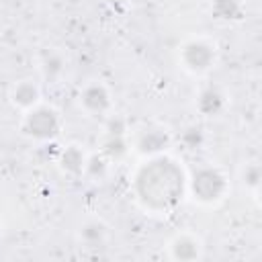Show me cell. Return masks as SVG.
<instances>
[{"mask_svg": "<svg viewBox=\"0 0 262 262\" xmlns=\"http://www.w3.org/2000/svg\"><path fill=\"white\" fill-rule=\"evenodd\" d=\"M59 164L66 172L70 174H80L84 168H86V158H84V151L78 147V145H68L61 156H59Z\"/></svg>", "mask_w": 262, "mask_h": 262, "instance_id": "cell-10", "label": "cell"}, {"mask_svg": "<svg viewBox=\"0 0 262 262\" xmlns=\"http://www.w3.org/2000/svg\"><path fill=\"white\" fill-rule=\"evenodd\" d=\"M211 8L217 14V18L229 20V18H235L239 14L242 4H239V0H213V6Z\"/></svg>", "mask_w": 262, "mask_h": 262, "instance_id": "cell-13", "label": "cell"}, {"mask_svg": "<svg viewBox=\"0 0 262 262\" xmlns=\"http://www.w3.org/2000/svg\"><path fill=\"white\" fill-rule=\"evenodd\" d=\"M170 252L176 260H194L201 254V242L190 233H180L170 242Z\"/></svg>", "mask_w": 262, "mask_h": 262, "instance_id": "cell-6", "label": "cell"}, {"mask_svg": "<svg viewBox=\"0 0 262 262\" xmlns=\"http://www.w3.org/2000/svg\"><path fill=\"white\" fill-rule=\"evenodd\" d=\"M80 239L90 248L102 246L106 242V225L102 221H98V219H88L80 227Z\"/></svg>", "mask_w": 262, "mask_h": 262, "instance_id": "cell-9", "label": "cell"}, {"mask_svg": "<svg viewBox=\"0 0 262 262\" xmlns=\"http://www.w3.org/2000/svg\"><path fill=\"white\" fill-rule=\"evenodd\" d=\"M41 70H43V76L53 80L57 78L61 72H63V59L57 51H47L43 55V61H41Z\"/></svg>", "mask_w": 262, "mask_h": 262, "instance_id": "cell-12", "label": "cell"}, {"mask_svg": "<svg viewBox=\"0 0 262 262\" xmlns=\"http://www.w3.org/2000/svg\"><path fill=\"white\" fill-rule=\"evenodd\" d=\"M0 227H2V223H0Z\"/></svg>", "mask_w": 262, "mask_h": 262, "instance_id": "cell-17", "label": "cell"}, {"mask_svg": "<svg viewBox=\"0 0 262 262\" xmlns=\"http://www.w3.org/2000/svg\"><path fill=\"white\" fill-rule=\"evenodd\" d=\"M102 149H104V154H106V156H111V158H115V160H117L119 156H123V154L127 151V145H125V141H123V137H121V135L108 133V139L104 141Z\"/></svg>", "mask_w": 262, "mask_h": 262, "instance_id": "cell-14", "label": "cell"}, {"mask_svg": "<svg viewBox=\"0 0 262 262\" xmlns=\"http://www.w3.org/2000/svg\"><path fill=\"white\" fill-rule=\"evenodd\" d=\"M39 96H41V94H39V88H37L33 82H29V80L18 82V84L12 88V94H10L12 102H14L18 108H25V111L37 106V104H39Z\"/></svg>", "mask_w": 262, "mask_h": 262, "instance_id": "cell-7", "label": "cell"}, {"mask_svg": "<svg viewBox=\"0 0 262 262\" xmlns=\"http://www.w3.org/2000/svg\"><path fill=\"white\" fill-rule=\"evenodd\" d=\"M108 2H113V4H119V2H125V0H108Z\"/></svg>", "mask_w": 262, "mask_h": 262, "instance_id": "cell-16", "label": "cell"}, {"mask_svg": "<svg viewBox=\"0 0 262 262\" xmlns=\"http://www.w3.org/2000/svg\"><path fill=\"white\" fill-rule=\"evenodd\" d=\"M190 190L199 203L211 205L223 199L227 190V180L215 168H201L190 180Z\"/></svg>", "mask_w": 262, "mask_h": 262, "instance_id": "cell-3", "label": "cell"}, {"mask_svg": "<svg viewBox=\"0 0 262 262\" xmlns=\"http://www.w3.org/2000/svg\"><path fill=\"white\" fill-rule=\"evenodd\" d=\"M180 61L188 72H194V74L207 72L215 61V49L207 41H199V39L196 41H188L182 47Z\"/></svg>", "mask_w": 262, "mask_h": 262, "instance_id": "cell-4", "label": "cell"}, {"mask_svg": "<svg viewBox=\"0 0 262 262\" xmlns=\"http://www.w3.org/2000/svg\"><path fill=\"white\" fill-rule=\"evenodd\" d=\"M59 127H61L59 115L49 106H39L37 104L33 108H29V113L23 119V131L29 137L39 139V141L53 139L59 133Z\"/></svg>", "mask_w": 262, "mask_h": 262, "instance_id": "cell-2", "label": "cell"}, {"mask_svg": "<svg viewBox=\"0 0 262 262\" xmlns=\"http://www.w3.org/2000/svg\"><path fill=\"white\" fill-rule=\"evenodd\" d=\"M221 108H223V96L217 90L207 88V90L201 92V96H199V111L203 115L211 117V115H217Z\"/></svg>", "mask_w": 262, "mask_h": 262, "instance_id": "cell-11", "label": "cell"}, {"mask_svg": "<svg viewBox=\"0 0 262 262\" xmlns=\"http://www.w3.org/2000/svg\"><path fill=\"white\" fill-rule=\"evenodd\" d=\"M80 102H82V106H84L88 113H92V115H102V113H106V111L111 108V94H108V90H106L102 84L94 82V84H88V86L82 90Z\"/></svg>", "mask_w": 262, "mask_h": 262, "instance_id": "cell-5", "label": "cell"}, {"mask_svg": "<svg viewBox=\"0 0 262 262\" xmlns=\"http://www.w3.org/2000/svg\"><path fill=\"white\" fill-rule=\"evenodd\" d=\"M166 145H168V133L164 129H145L137 139V149L147 156L158 154Z\"/></svg>", "mask_w": 262, "mask_h": 262, "instance_id": "cell-8", "label": "cell"}, {"mask_svg": "<svg viewBox=\"0 0 262 262\" xmlns=\"http://www.w3.org/2000/svg\"><path fill=\"white\" fill-rule=\"evenodd\" d=\"M139 201L151 211H166L182 192V170L168 158H156L135 178Z\"/></svg>", "mask_w": 262, "mask_h": 262, "instance_id": "cell-1", "label": "cell"}, {"mask_svg": "<svg viewBox=\"0 0 262 262\" xmlns=\"http://www.w3.org/2000/svg\"><path fill=\"white\" fill-rule=\"evenodd\" d=\"M260 166L258 164H248L246 170H244V184L252 190H258V184H260Z\"/></svg>", "mask_w": 262, "mask_h": 262, "instance_id": "cell-15", "label": "cell"}]
</instances>
